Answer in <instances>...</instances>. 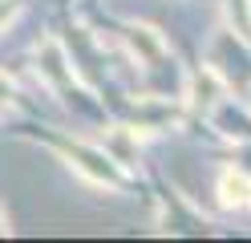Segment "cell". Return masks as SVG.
I'll list each match as a JSON object with an SVG mask.
<instances>
[{
    "label": "cell",
    "instance_id": "1",
    "mask_svg": "<svg viewBox=\"0 0 251 243\" xmlns=\"http://www.w3.org/2000/svg\"><path fill=\"white\" fill-rule=\"evenodd\" d=\"M69 158H73V166L81 170L85 178H93V183H101V187H114V183H118V170L109 166V158H105L101 150H89V146H73Z\"/></svg>",
    "mask_w": 251,
    "mask_h": 243
},
{
    "label": "cell",
    "instance_id": "5",
    "mask_svg": "<svg viewBox=\"0 0 251 243\" xmlns=\"http://www.w3.org/2000/svg\"><path fill=\"white\" fill-rule=\"evenodd\" d=\"M0 235H4V219H0Z\"/></svg>",
    "mask_w": 251,
    "mask_h": 243
},
{
    "label": "cell",
    "instance_id": "2",
    "mask_svg": "<svg viewBox=\"0 0 251 243\" xmlns=\"http://www.w3.org/2000/svg\"><path fill=\"white\" fill-rule=\"evenodd\" d=\"M251 194V178L243 170H223V178H219V199H223V207H243Z\"/></svg>",
    "mask_w": 251,
    "mask_h": 243
},
{
    "label": "cell",
    "instance_id": "3",
    "mask_svg": "<svg viewBox=\"0 0 251 243\" xmlns=\"http://www.w3.org/2000/svg\"><path fill=\"white\" fill-rule=\"evenodd\" d=\"M41 69H45V77H53V81H69L65 53H61L57 41H45V49H41Z\"/></svg>",
    "mask_w": 251,
    "mask_h": 243
},
{
    "label": "cell",
    "instance_id": "4",
    "mask_svg": "<svg viewBox=\"0 0 251 243\" xmlns=\"http://www.w3.org/2000/svg\"><path fill=\"white\" fill-rule=\"evenodd\" d=\"M8 102H12V81L0 73V106H8Z\"/></svg>",
    "mask_w": 251,
    "mask_h": 243
}]
</instances>
